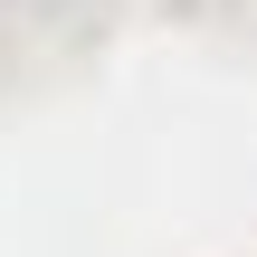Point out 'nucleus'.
Returning <instances> with one entry per match:
<instances>
[]
</instances>
